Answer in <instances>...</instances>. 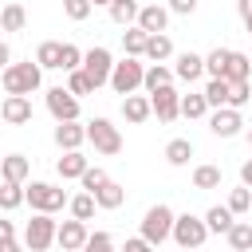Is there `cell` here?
Masks as SVG:
<instances>
[{
    "mask_svg": "<svg viewBox=\"0 0 252 252\" xmlns=\"http://www.w3.org/2000/svg\"><path fill=\"white\" fill-rule=\"evenodd\" d=\"M0 83H4L8 94H32V91H39V83H43V67H39L35 59H28V63H8V67L0 71Z\"/></svg>",
    "mask_w": 252,
    "mask_h": 252,
    "instance_id": "obj_1",
    "label": "cell"
},
{
    "mask_svg": "<svg viewBox=\"0 0 252 252\" xmlns=\"http://www.w3.org/2000/svg\"><path fill=\"white\" fill-rule=\"evenodd\" d=\"M173 220H177V213H173L169 205H150L146 217H142V240H150L154 248L165 244V240L173 236Z\"/></svg>",
    "mask_w": 252,
    "mask_h": 252,
    "instance_id": "obj_2",
    "label": "cell"
},
{
    "mask_svg": "<svg viewBox=\"0 0 252 252\" xmlns=\"http://www.w3.org/2000/svg\"><path fill=\"white\" fill-rule=\"evenodd\" d=\"M24 197H28V205H32L35 213H59L63 205H71V197H67L59 185H51V181H32V185H24Z\"/></svg>",
    "mask_w": 252,
    "mask_h": 252,
    "instance_id": "obj_3",
    "label": "cell"
},
{
    "mask_svg": "<svg viewBox=\"0 0 252 252\" xmlns=\"http://www.w3.org/2000/svg\"><path fill=\"white\" fill-rule=\"evenodd\" d=\"M55 232H59V224L51 220V213H35L24 224V248L28 252H47L55 244Z\"/></svg>",
    "mask_w": 252,
    "mask_h": 252,
    "instance_id": "obj_4",
    "label": "cell"
},
{
    "mask_svg": "<svg viewBox=\"0 0 252 252\" xmlns=\"http://www.w3.org/2000/svg\"><path fill=\"white\" fill-rule=\"evenodd\" d=\"M177 248H189V252H197L205 240H209V228H205V217H193V213H181L177 220H173V236H169Z\"/></svg>",
    "mask_w": 252,
    "mask_h": 252,
    "instance_id": "obj_5",
    "label": "cell"
},
{
    "mask_svg": "<svg viewBox=\"0 0 252 252\" xmlns=\"http://www.w3.org/2000/svg\"><path fill=\"white\" fill-rule=\"evenodd\" d=\"M87 142H91L98 154H106V158L122 154V134H118V126H114L110 118H91V122H87Z\"/></svg>",
    "mask_w": 252,
    "mask_h": 252,
    "instance_id": "obj_6",
    "label": "cell"
},
{
    "mask_svg": "<svg viewBox=\"0 0 252 252\" xmlns=\"http://www.w3.org/2000/svg\"><path fill=\"white\" fill-rule=\"evenodd\" d=\"M83 71H87L91 87L98 91L102 83H110V71H114V55H110L106 47H91V51H83Z\"/></svg>",
    "mask_w": 252,
    "mask_h": 252,
    "instance_id": "obj_7",
    "label": "cell"
},
{
    "mask_svg": "<svg viewBox=\"0 0 252 252\" xmlns=\"http://www.w3.org/2000/svg\"><path fill=\"white\" fill-rule=\"evenodd\" d=\"M142 79H146V67L138 63V59H122V63H114V71H110V87L118 91V94H134L138 87H142Z\"/></svg>",
    "mask_w": 252,
    "mask_h": 252,
    "instance_id": "obj_8",
    "label": "cell"
},
{
    "mask_svg": "<svg viewBox=\"0 0 252 252\" xmlns=\"http://www.w3.org/2000/svg\"><path fill=\"white\" fill-rule=\"evenodd\" d=\"M43 102H47V114H51L55 122H79V98H75L67 87H51V91L43 94Z\"/></svg>",
    "mask_w": 252,
    "mask_h": 252,
    "instance_id": "obj_9",
    "label": "cell"
},
{
    "mask_svg": "<svg viewBox=\"0 0 252 252\" xmlns=\"http://www.w3.org/2000/svg\"><path fill=\"white\" fill-rule=\"evenodd\" d=\"M150 106H154L158 122H173V118H181V94H177L173 87L154 91V94H150Z\"/></svg>",
    "mask_w": 252,
    "mask_h": 252,
    "instance_id": "obj_10",
    "label": "cell"
},
{
    "mask_svg": "<svg viewBox=\"0 0 252 252\" xmlns=\"http://www.w3.org/2000/svg\"><path fill=\"white\" fill-rule=\"evenodd\" d=\"M87 236H91V232H87V220H75V217H71V220H63V224H59L55 244H59L63 252H83Z\"/></svg>",
    "mask_w": 252,
    "mask_h": 252,
    "instance_id": "obj_11",
    "label": "cell"
},
{
    "mask_svg": "<svg viewBox=\"0 0 252 252\" xmlns=\"http://www.w3.org/2000/svg\"><path fill=\"white\" fill-rule=\"evenodd\" d=\"M0 118H4L8 126H28V122H32V98H28V94H8V98L0 102Z\"/></svg>",
    "mask_w": 252,
    "mask_h": 252,
    "instance_id": "obj_12",
    "label": "cell"
},
{
    "mask_svg": "<svg viewBox=\"0 0 252 252\" xmlns=\"http://www.w3.org/2000/svg\"><path fill=\"white\" fill-rule=\"evenodd\" d=\"M240 126H244V118H240V110H232V106H220V110L209 114V130H213L217 138H236Z\"/></svg>",
    "mask_w": 252,
    "mask_h": 252,
    "instance_id": "obj_13",
    "label": "cell"
},
{
    "mask_svg": "<svg viewBox=\"0 0 252 252\" xmlns=\"http://www.w3.org/2000/svg\"><path fill=\"white\" fill-rule=\"evenodd\" d=\"M165 24H169V8H161V4H142V12H138V28H142L146 35H161Z\"/></svg>",
    "mask_w": 252,
    "mask_h": 252,
    "instance_id": "obj_14",
    "label": "cell"
},
{
    "mask_svg": "<svg viewBox=\"0 0 252 252\" xmlns=\"http://www.w3.org/2000/svg\"><path fill=\"white\" fill-rule=\"evenodd\" d=\"M205 75V55H197V51H181L177 55V67H173V79H181V83H197Z\"/></svg>",
    "mask_w": 252,
    "mask_h": 252,
    "instance_id": "obj_15",
    "label": "cell"
},
{
    "mask_svg": "<svg viewBox=\"0 0 252 252\" xmlns=\"http://www.w3.org/2000/svg\"><path fill=\"white\" fill-rule=\"evenodd\" d=\"M83 142H87V126H79V122H55V146L67 154V150H83Z\"/></svg>",
    "mask_w": 252,
    "mask_h": 252,
    "instance_id": "obj_16",
    "label": "cell"
},
{
    "mask_svg": "<svg viewBox=\"0 0 252 252\" xmlns=\"http://www.w3.org/2000/svg\"><path fill=\"white\" fill-rule=\"evenodd\" d=\"M150 114H154L150 94H126V98H122V118H126L130 126H142Z\"/></svg>",
    "mask_w": 252,
    "mask_h": 252,
    "instance_id": "obj_17",
    "label": "cell"
},
{
    "mask_svg": "<svg viewBox=\"0 0 252 252\" xmlns=\"http://www.w3.org/2000/svg\"><path fill=\"white\" fill-rule=\"evenodd\" d=\"M91 165H87V158H83V150H67L59 161H55V173L63 177V181H79L83 173H87Z\"/></svg>",
    "mask_w": 252,
    "mask_h": 252,
    "instance_id": "obj_18",
    "label": "cell"
},
{
    "mask_svg": "<svg viewBox=\"0 0 252 252\" xmlns=\"http://www.w3.org/2000/svg\"><path fill=\"white\" fill-rule=\"evenodd\" d=\"M28 173H32V161H28L24 154H8V158H0V181H16V185H24Z\"/></svg>",
    "mask_w": 252,
    "mask_h": 252,
    "instance_id": "obj_19",
    "label": "cell"
},
{
    "mask_svg": "<svg viewBox=\"0 0 252 252\" xmlns=\"http://www.w3.org/2000/svg\"><path fill=\"white\" fill-rule=\"evenodd\" d=\"M110 20L118 24V28H134L138 24V12H142V4L138 0H110Z\"/></svg>",
    "mask_w": 252,
    "mask_h": 252,
    "instance_id": "obj_20",
    "label": "cell"
},
{
    "mask_svg": "<svg viewBox=\"0 0 252 252\" xmlns=\"http://www.w3.org/2000/svg\"><path fill=\"white\" fill-rule=\"evenodd\" d=\"M224 79H228V83H248V79H252V59H248V51H232V55H228Z\"/></svg>",
    "mask_w": 252,
    "mask_h": 252,
    "instance_id": "obj_21",
    "label": "cell"
},
{
    "mask_svg": "<svg viewBox=\"0 0 252 252\" xmlns=\"http://www.w3.org/2000/svg\"><path fill=\"white\" fill-rule=\"evenodd\" d=\"M142 87H146V94H154V91H161V87H173V71H169L165 63H150Z\"/></svg>",
    "mask_w": 252,
    "mask_h": 252,
    "instance_id": "obj_22",
    "label": "cell"
},
{
    "mask_svg": "<svg viewBox=\"0 0 252 252\" xmlns=\"http://www.w3.org/2000/svg\"><path fill=\"white\" fill-rule=\"evenodd\" d=\"M228 94H232V83H228V79H209V83H205V102H209V110L228 106Z\"/></svg>",
    "mask_w": 252,
    "mask_h": 252,
    "instance_id": "obj_23",
    "label": "cell"
},
{
    "mask_svg": "<svg viewBox=\"0 0 252 252\" xmlns=\"http://www.w3.org/2000/svg\"><path fill=\"white\" fill-rule=\"evenodd\" d=\"M232 224H236V217H232L228 205H213V209L205 213V228H209V232H224V236H228Z\"/></svg>",
    "mask_w": 252,
    "mask_h": 252,
    "instance_id": "obj_24",
    "label": "cell"
},
{
    "mask_svg": "<svg viewBox=\"0 0 252 252\" xmlns=\"http://www.w3.org/2000/svg\"><path fill=\"white\" fill-rule=\"evenodd\" d=\"M146 43H150V35H146V32H142L138 24L122 32V51H126L130 59H142V55H146Z\"/></svg>",
    "mask_w": 252,
    "mask_h": 252,
    "instance_id": "obj_25",
    "label": "cell"
},
{
    "mask_svg": "<svg viewBox=\"0 0 252 252\" xmlns=\"http://www.w3.org/2000/svg\"><path fill=\"white\" fill-rule=\"evenodd\" d=\"M173 55V39L161 32V35H150V43H146V55L142 59H150V63H165Z\"/></svg>",
    "mask_w": 252,
    "mask_h": 252,
    "instance_id": "obj_26",
    "label": "cell"
},
{
    "mask_svg": "<svg viewBox=\"0 0 252 252\" xmlns=\"http://www.w3.org/2000/svg\"><path fill=\"white\" fill-rule=\"evenodd\" d=\"M59 55H63V43H55V39H43L35 47V63L43 71H59Z\"/></svg>",
    "mask_w": 252,
    "mask_h": 252,
    "instance_id": "obj_27",
    "label": "cell"
},
{
    "mask_svg": "<svg viewBox=\"0 0 252 252\" xmlns=\"http://www.w3.org/2000/svg\"><path fill=\"white\" fill-rule=\"evenodd\" d=\"M228 248L232 252H252V220H236L228 228Z\"/></svg>",
    "mask_w": 252,
    "mask_h": 252,
    "instance_id": "obj_28",
    "label": "cell"
},
{
    "mask_svg": "<svg viewBox=\"0 0 252 252\" xmlns=\"http://www.w3.org/2000/svg\"><path fill=\"white\" fill-rule=\"evenodd\" d=\"M24 24H28L24 4H4V8H0V28H4V32H24Z\"/></svg>",
    "mask_w": 252,
    "mask_h": 252,
    "instance_id": "obj_29",
    "label": "cell"
},
{
    "mask_svg": "<svg viewBox=\"0 0 252 252\" xmlns=\"http://www.w3.org/2000/svg\"><path fill=\"white\" fill-rule=\"evenodd\" d=\"M205 114H209L205 91H189V94H181V118H205Z\"/></svg>",
    "mask_w": 252,
    "mask_h": 252,
    "instance_id": "obj_30",
    "label": "cell"
},
{
    "mask_svg": "<svg viewBox=\"0 0 252 252\" xmlns=\"http://www.w3.org/2000/svg\"><path fill=\"white\" fill-rule=\"evenodd\" d=\"M189 158H193V142H189V138H173V142L165 146V161H169V165L181 169V165H189Z\"/></svg>",
    "mask_w": 252,
    "mask_h": 252,
    "instance_id": "obj_31",
    "label": "cell"
},
{
    "mask_svg": "<svg viewBox=\"0 0 252 252\" xmlns=\"http://www.w3.org/2000/svg\"><path fill=\"white\" fill-rule=\"evenodd\" d=\"M94 201H98V209H118L126 201V189L118 181H106L102 189H94Z\"/></svg>",
    "mask_w": 252,
    "mask_h": 252,
    "instance_id": "obj_32",
    "label": "cell"
},
{
    "mask_svg": "<svg viewBox=\"0 0 252 252\" xmlns=\"http://www.w3.org/2000/svg\"><path fill=\"white\" fill-rule=\"evenodd\" d=\"M228 47H213L209 55H205V75L209 79H224V67H228Z\"/></svg>",
    "mask_w": 252,
    "mask_h": 252,
    "instance_id": "obj_33",
    "label": "cell"
},
{
    "mask_svg": "<svg viewBox=\"0 0 252 252\" xmlns=\"http://www.w3.org/2000/svg\"><path fill=\"white\" fill-rule=\"evenodd\" d=\"M67 209H71V217H75V220H91V217H94V209H98V201H94V193H75Z\"/></svg>",
    "mask_w": 252,
    "mask_h": 252,
    "instance_id": "obj_34",
    "label": "cell"
},
{
    "mask_svg": "<svg viewBox=\"0 0 252 252\" xmlns=\"http://www.w3.org/2000/svg\"><path fill=\"white\" fill-rule=\"evenodd\" d=\"M228 209H232V217H244L248 209H252V189L248 185H240V189H228V201H224Z\"/></svg>",
    "mask_w": 252,
    "mask_h": 252,
    "instance_id": "obj_35",
    "label": "cell"
},
{
    "mask_svg": "<svg viewBox=\"0 0 252 252\" xmlns=\"http://www.w3.org/2000/svg\"><path fill=\"white\" fill-rule=\"evenodd\" d=\"M28 197H24V185L16 181H0V209H20Z\"/></svg>",
    "mask_w": 252,
    "mask_h": 252,
    "instance_id": "obj_36",
    "label": "cell"
},
{
    "mask_svg": "<svg viewBox=\"0 0 252 252\" xmlns=\"http://www.w3.org/2000/svg\"><path fill=\"white\" fill-rule=\"evenodd\" d=\"M193 185L197 189H220V169L217 165H197L193 169Z\"/></svg>",
    "mask_w": 252,
    "mask_h": 252,
    "instance_id": "obj_37",
    "label": "cell"
},
{
    "mask_svg": "<svg viewBox=\"0 0 252 252\" xmlns=\"http://www.w3.org/2000/svg\"><path fill=\"white\" fill-rule=\"evenodd\" d=\"M67 91L75 94V98H83V94H91L94 87H91V79H87V71L79 67V71H67Z\"/></svg>",
    "mask_w": 252,
    "mask_h": 252,
    "instance_id": "obj_38",
    "label": "cell"
},
{
    "mask_svg": "<svg viewBox=\"0 0 252 252\" xmlns=\"http://www.w3.org/2000/svg\"><path fill=\"white\" fill-rule=\"evenodd\" d=\"M83 252H118V248H114V236L98 228V232H91V236H87V244H83Z\"/></svg>",
    "mask_w": 252,
    "mask_h": 252,
    "instance_id": "obj_39",
    "label": "cell"
},
{
    "mask_svg": "<svg viewBox=\"0 0 252 252\" xmlns=\"http://www.w3.org/2000/svg\"><path fill=\"white\" fill-rule=\"evenodd\" d=\"M83 67V51L75 43H63V55H59V71H79Z\"/></svg>",
    "mask_w": 252,
    "mask_h": 252,
    "instance_id": "obj_40",
    "label": "cell"
},
{
    "mask_svg": "<svg viewBox=\"0 0 252 252\" xmlns=\"http://www.w3.org/2000/svg\"><path fill=\"white\" fill-rule=\"evenodd\" d=\"M79 181H83V193H94V189H102V185H106L110 177H106V169H98V165H91V169H87V173H83Z\"/></svg>",
    "mask_w": 252,
    "mask_h": 252,
    "instance_id": "obj_41",
    "label": "cell"
},
{
    "mask_svg": "<svg viewBox=\"0 0 252 252\" xmlns=\"http://www.w3.org/2000/svg\"><path fill=\"white\" fill-rule=\"evenodd\" d=\"M63 12H67V20H87L94 12V4L91 0H63Z\"/></svg>",
    "mask_w": 252,
    "mask_h": 252,
    "instance_id": "obj_42",
    "label": "cell"
},
{
    "mask_svg": "<svg viewBox=\"0 0 252 252\" xmlns=\"http://www.w3.org/2000/svg\"><path fill=\"white\" fill-rule=\"evenodd\" d=\"M244 102H252V83H232V94H228V106L240 110Z\"/></svg>",
    "mask_w": 252,
    "mask_h": 252,
    "instance_id": "obj_43",
    "label": "cell"
},
{
    "mask_svg": "<svg viewBox=\"0 0 252 252\" xmlns=\"http://www.w3.org/2000/svg\"><path fill=\"white\" fill-rule=\"evenodd\" d=\"M118 252H158V248H154L150 240H142V236H130V240L118 248Z\"/></svg>",
    "mask_w": 252,
    "mask_h": 252,
    "instance_id": "obj_44",
    "label": "cell"
},
{
    "mask_svg": "<svg viewBox=\"0 0 252 252\" xmlns=\"http://www.w3.org/2000/svg\"><path fill=\"white\" fill-rule=\"evenodd\" d=\"M169 12H177V16H189V12H197V0H169Z\"/></svg>",
    "mask_w": 252,
    "mask_h": 252,
    "instance_id": "obj_45",
    "label": "cell"
},
{
    "mask_svg": "<svg viewBox=\"0 0 252 252\" xmlns=\"http://www.w3.org/2000/svg\"><path fill=\"white\" fill-rule=\"evenodd\" d=\"M236 8H240V20H244V28L252 35V0H236Z\"/></svg>",
    "mask_w": 252,
    "mask_h": 252,
    "instance_id": "obj_46",
    "label": "cell"
},
{
    "mask_svg": "<svg viewBox=\"0 0 252 252\" xmlns=\"http://www.w3.org/2000/svg\"><path fill=\"white\" fill-rule=\"evenodd\" d=\"M4 240H16V224L12 220H0V244Z\"/></svg>",
    "mask_w": 252,
    "mask_h": 252,
    "instance_id": "obj_47",
    "label": "cell"
},
{
    "mask_svg": "<svg viewBox=\"0 0 252 252\" xmlns=\"http://www.w3.org/2000/svg\"><path fill=\"white\" fill-rule=\"evenodd\" d=\"M240 185H248V189H252V158L240 165Z\"/></svg>",
    "mask_w": 252,
    "mask_h": 252,
    "instance_id": "obj_48",
    "label": "cell"
},
{
    "mask_svg": "<svg viewBox=\"0 0 252 252\" xmlns=\"http://www.w3.org/2000/svg\"><path fill=\"white\" fill-rule=\"evenodd\" d=\"M12 63V51H8V43H0V71Z\"/></svg>",
    "mask_w": 252,
    "mask_h": 252,
    "instance_id": "obj_49",
    "label": "cell"
},
{
    "mask_svg": "<svg viewBox=\"0 0 252 252\" xmlns=\"http://www.w3.org/2000/svg\"><path fill=\"white\" fill-rule=\"evenodd\" d=\"M0 252H24V244H16V240H4V244H0Z\"/></svg>",
    "mask_w": 252,
    "mask_h": 252,
    "instance_id": "obj_50",
    "label": "cell"
},
{
    "mask_svg": "<svg viewBox=\"0 0 252 252\" xmlns=\"http://www.w3.org/2000/svg\"><path fill=\"white\" fill-rule=\"evenodd\" d=\"M91 4H94V8H110V0H91Z\"/></svg>",
    "mask_w": 252,
    "mask_h": 252,
    "instance_id": "obj_51",
    "label": "cell"
},
{
    "mask_svg": "<svg viewBox=\"0 0 252 252\" xmlns=\"http://www.w3.org/2000/svg\"><path fill=\"white\" fill-rule=\"evenodd\" d=\"M248 146H252V126H248Z\"/></svg>",
    "mask_w": 252,
    "mask_h": 252,
    "instance_id": "obj_52",
    "label": "cell"
},
{
    "mask_svg": "<svg viewBox=\"0 0 252 252\" xmlns=\"http://www.w3.org/2000/svg\"><path fill=\"white\" fill-rule=\"evenodd\" d=\"M248 59H252V51H248Z\"/></svg>",
    "mask_w": 252,
    "mask_h": 252,
    "instance_id": "obj_53",
    "label": "cell"
},
{
    "mask_svg": "<svg viewBox=\"0 0 252 252\" xmlns=\"http://www.w3.org/2000/svg\"><path fill=\"white\" fill-rule=\"evenodd\" d=\"M181 252H189V248H181Z\"/></svg>",
    "mask_w": 252,
    "mask_h": 252,
    "instance_id": "obj_54",
    "label": "cell"
},
{
    "mask_svg": "<svg viewBox=\"0 0 252 252\" xmlns=\"http://www.w3.org/2000/svg\"><path fill=\"white\" fill-rule=\"evenodd\" d=\"M0 32H4V28H0ZM0 43H4V39H0Z\"/></svg>",
    "mask_w": 252,
    "mask_h": 252,
    "instance_id": "obj_55",
    "label": "cell"
}]
</instances>
